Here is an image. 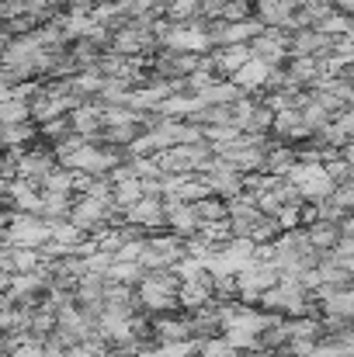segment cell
<instances>
[{"instance_id": "cell-1", "label": "cell", "mask_w": 354, "mask_h": 357, "mask_svg": "<svg viewBox=\"0 0 354 357\" xmlns=\"http://www.w3.org/2000/svg\"><path fill=\"white\" fill-rule=\"evenodd\" d=\"M309 298H313V291L299 278H281L274 288L264 291L260 309H267L274 316H306L309 312Z\"/></svg>"}, {"instance_id": "cell-2", "label": "cell", "mask_w": 354, "mask_h": 357, "mask_svg": "<svg viewBox=\"0 0 354 357\" xmlns=\"http://www.w3.org/2000/svg\"><path fill=\"white\" fill-rule=\"evenodd\" d=\"M153 337L160 344H184L195 340V326H191V309H170V312H153Z\"/></svg>"}, {"instance_id": "cell-3", "label": "cell", "mask_w": 354, "mask_h": 357, "mask_svg": "<svg viewBox=\"0 0 354 357\" xmlns=\"http://www.w3.org/2000/svg\"><path fill=\"white\" fill-rule=\"evenodd\" d=\"M70 222L77 229H84L87 236H98L108 229V202L91 198V195H77L73 208H70Z\"/></svg>"}, {"instance_id": "cell-4", "label": "cell", "mask_w": 354, "mask_h": 357, "mask_svg": "<svg viewBox=\"0 0 354 357\" xmlns=\"http://www.w3.org/2000/svg\"><path fill=\"white\" fill-rule=\"evenodd\" d=\"M271 135H274L281 146H295V149H299L302 142L313 139V125L306 121V112H302V108H288V112H278Z\"/></svg>"}, {"instance_id": "cell-5", "label": "cell", "mask_w": 354, "mask_h": 357, "mask_svg": "<svg viewBox=\"0 0 354 357\" xmlns=\"http://www.w3.org/2000/svg\"><path fill=\"white\" fill-rule=\"evenodd\" d=\"M260 219H264V212H260L257 198H250L246 191L230 202V233L236 239H253V229Z\"/></svg>"}, {"instance_id": "cell-6", "label": "cell", "mask_w": 354, "mask_h": 357, "mask_svg": "<svg viewBox=\"0 0 354 357\" xmlns=\"http://www.w3.org/2000/svg\"><path fill=\"white\" fill-rule=\"evenodd\" d=\"M128 222H132V226H142L146 233L167 229V198L142 195L135 205H128Z\"/></svg>"}, {"instance_id": "cell-7", "label": "cell", "mask_w": 354, "mask_h": 357, "mask_svg": "<svg viewBox=\"0 0 354 357\" xmlns=\"http://www.w3.org/2000/svg\"><path fill=\"white\" fill-rule=\"evenodd\" d=\"M70 121H73L77 135L98 142V139L105 135V105H77V108L70 112Z\"/></svg>"}, {"instance_id": "cell-8", "label": "cell", "mask_w": 354, "mask_h": 357, "mask_svg": "<svg viewBox=\"0 0 354 357\" xmlns=\"http://www.w3.org/2000/svg\"><path fill=\"white\" fill-rule=\"evenodd\" d=\"M271 63H264V59H257V56H250L239 70L233 73V80L246 91V94H260L264 91V84H267V77H271Z\"/></svg>"}, {"instance_id": "cell-9", "label": "cell", "mask_w": 354, "mask_h": 357, "mask_svg": "<svg viewBox=\"0 0 354 357\" xmlns=\"http://www.w3.org/2000/svg\"><path fill=\"white\" fill-rule=\"evenodd\" d=\"M306 229H309V239H313L316 250H337L341 239H344V226L341 222H330V219H316Z\"/></svg>"}, {"instance_id": "cell-10", "label": "cell", "mask_w": 354, "mask_h": 357, "mask_svg": "<svg viewBox=\"0 0 354 357\" xmlns=\"http://www.w3.org/2000/svg\"><path fill=\"white\" fill-rule=\"evenodd\" d=\"M0 119H3V125H17V121H35V119H31V105H28V98H21V94H3V105H0Z\"/></svg>"}, {"instance_id": "cell-11", "label": "cell", "mask_w": 354, "mask_h": 357, "mask_svg": "<svg viewBox=\"0 0 354 357\" xmlns=\"http://www.w3.org/2000/svg\"><path fill=\"white\" fill-rule=\"evenodd\" d=\"M250 56H257V59H264V63H271V66H281V63L288 59V49H281V45H274L271 38L257 35V38L250 42Z\"/></svg>"}, {"instance_id": "cell-12", "label": "cell", "mask_w": 354, "mask_h": 357, "mask_svg": "<svg viewBox=\"0 0 354 357\" xmlns=\"http://www.w3.org/2000/svg\"><path fill=\"white\" fill-rule=\"evenodd\" d=\"M146 195V188H142V181L139 177H128V181H115V202L118 205H135L139 198Z\"/></svg>"}, {"instance_id": "cell-13", "label": "cell", "mask_w": 354, "mask_h": 357, "mask_svg": "<svg viewBox=\"0 0 354 357\" xmlns=\"http://www.w3.org/2000/svg\"><path fill=\"white\" fill-rule=\"evenodd\" d=\"M198 354L202 357H243V347H236L230 337H216V340H205Z\"/></svg>"}, {"instance_id": "cell-14", "label": "cell", "mask_w": 354, "mask_h": 357, "mask_svg": "<svg viewBox=\"0 0 354 357\" xmlns=\"http://www.w3.org/2000/svg\"><path fill=\"white\" fill-rule=\"evenodd\" d=\"M84 264H87V271H91V274H112V267H115V253L94 250V253H87V257H84Z\"/></svg>"}, {"instance_id": "cell-15", "label": "cell", "mask_w": 354, "mask_h": 357, "mask_svg": "<svg viewBox=\"0 0 354 357\" xmlns=\"http://www.w3.org/2000/svg\"><path fill=\"white\" fill-rule=\"evenodd\" d=\"M341 125H344V132H348V135H351L354 139V108H348V112H344V115H341Z\"/></svg>"}, {"instance_id": "cell-16", "label": "cell", "mask_w": 354, "mask_h": 357, "mask_svg": "<svg viewBox=\"0 0 354 357\" xmlns=\"http://www.w3.org/2000/svg\"><path fill=\"white\" fill-rule=\"evenodd\" d=\"M337 3V10H344V14H354V0H334Z\"/></svg>"}]
</instances>
